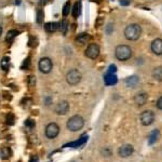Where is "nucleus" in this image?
Here are the masks:
<instances>
[{
	"instance_id": "obj_13",
	"label": "nucleus",
	"mask_w": 162,
	"mask_h": 162,
	"mask_svg": "<svg viewBox=\"0 0 162 162\" xmlns=\"http://www.w3.org/2000/svg\"><path fill=\"white\" fill-rule=\"evenodd\" d=\"M159 139H160V132H159V130L155 129V130H152L150 132L149 136H148V144L149 145H154V144H156L158 142Z\"/></svg>"
},
{
	"instance_id": "obj_30",
	"label": "nucleus",
	"mask_w": 162,
	"mask_h": 162,
	"mask_svg": "<svg viewBox=\"0 0 162 162\" xmlns=\"http://www.w3.org/2000/svg\"><path fill=\"white\" fill-rule=\"evenodd\" d=\"M6 123L8 124H13L14 123V118H13L12 115H9L8 118H6Z\"/></svg>"
},
{
	"instance_id": "obj_5",
	"label": "nucleus",
	"mask_w": 162,
	"mask_h": 162,
	"mask_svg": "<svg viewBox=\"0 0 162 162\" xmlns=\"http://www.w3.org/2000/svg\"><path fill=\"white\" fill-rule=\"evenodd\" d=\"M38 68L42 74H50L53 68V63L50 58H41L38 63Z\"/></svg>"
},
{
	"instance_id": "obj_27",
	"label": "nucleus",
	"mask_w": 162,
	"mask_h": 162,
	"mask_svg": "<svg viewBox=\"0 0 162 162\" xmlns=\"http://www.w3.org/2000/svg\"><path fill=\"white\" fill-rule=\"evenodd\" d=\"M117 71V66L116 65H110L108 67V74H115Z\"/></svg>"
},
{
	"instance_id": "obj_8",
	"label": "nucleus",
	"mask_w": 162,
	"mask_h": 162,
	"mask_svg": "<svg viewBox=\"0 0 162 162\" xmlns=\"http://www.w3.org/2000/svg\"><path fill=\"white\" fill-rule=\"evenodd\" d=\"M100 55V47L96 43H90L85 50V56L91 60H95Z\"/></svg>"
},
{
	"instance_id": "obj_2",
	"label": "nucleus",
	"mask_w": 162,
	"mask_h": 162,
	"mask_svg": "<svg viewBox=\"0 0 162 162\" xmlns=\"http://www.w3.org/2000/svg\"><path fill=\"white\" fill-rule=\"evenodd\" d=\"M132 49L126 45H120L116 48L115 56L119 61H128L132 58Z\"/></svg>"
},
{
	"instance_id": "obj_12",
	"label": "nucleus",
	"mask_w": 162,
	"mask_h": 162,
	"mask_svg": "<svg viewBox=\"0 0 162 162\" xmlns=\"http://www.w3.org/2000/svg\"><path fill=\"white\" fill-rule=\"evenodd\" d=\"M147 100H148V94L145 93V92H142V93H139L134 96V102L137 106H144L147 103Z\"/></svg>"
},
{
	"instance_id": "obj_32",
	"label": "nucleus",
	"mask_w": 162,
	"mask_h": 162,
	"mask_svg": "<svg viewBox=\"0 0 162 162\" xmlns=\"http://www.w3.org/2000/svg\"><path fill=\"white\" fill-rule=\"evenodd\" d=\"M25 124L27 126H29V128H32V126H35V122L32 121V120H26Z\"/></svg>"
},
{
	"instance_id": "obj_31",
	"label": "nucleus",
	"mask_w": 162,
	"mask_h": 162,
	"mask_svg": "<svg viewBox=\"0 0 162 162\" xmlns=\"http://www.w3.org/2000/svg\"><path fill=\"white\" fill-rule=\"evenodd\" d=\"M102 24H104V19H103V17H98L97 21H96V23H95L96 27H100Z\"/></svg>"
},
{
	"instance_id": "obj_35",
	"label": "nucleus",
	"mask_w": 162,
	"mask_h": 162,
	"mask_svg": "<svg viewBox=\"0 0 162 162\" xmlns=\"http://www.w3.org/2000/svg\"><path fill=\"white\" fill-rule=\"evenodd\" d=\"M29 162H39V159H38V157L37 156H34V157H32L30 158V160Z\"/></svg>"
},
{
	"instance_id": "obj_7",
	"label": "nucleus",
	"mask_w": 162,
	"mask_h": 162,
	"mask_svg": "<svg viewBox=\"0 0 162 162\" xmlns=\"http://www.w3.org/2000/svg\"><path fill=\"white\" fill-rule=\"evenodd\" d=\"M139 119H141V122H142L143 126H150V124L154 123L155 113H152L151 110H145V111H143V113H141Z\"/></svg>"
},
{
	"instance_id": "obj_26",
	"label": "nucleus",
	"mask_w": 162,
	"mask_h": 162,
	"mask_svg": "<svg viewBox=\"0 0 162 162\" xmlns=\"http://www.w3.org/2000/svg\"><path fill=\"white\" fill-rule=\"evenodd\" d=\"M43 21V12L42 10H38V13H37V23L41 24Z\"/></svg>"
},
{
	"instance_id": "obj_24",
	"label": "nucleus",
	"mask_w": 162,
	"mask_h": 162,
	"mask_svg": "<svg viewBox=\"0 0 162 162\" xmlns=\"http://www.w3.org/2000/svg\"><path fill=\"white\" fill-rule=\"evenodd\" d=\"M69 12H70V1H67L64 4V8H63V15L67 16L69 14Z\"/></svg>"
},
{
	"instance_id": "obj_28",
	"label": "nucleus",
	"mask_w": 162,
	"mask_h": 162,
	"mask_svg": "<svg viewBox=\"0 0 162 162\" xmlns=\"http://www.w3.org/2000/svg\"><path fill=\"white\" fill-rule=\"evenodd\" d=\"M102 154L104 155L105 157H109L111 155V151H110L109 148H104V149L102 150Z\"/></svg>"
},
{
	"instance_id": "obj_10",
	"label": "nucleus",
	"mask_w": 162,
	"mask_h": 162,
	"mask_svg": "<svg viewBox=\"0 0 162 162\" xmlns=\"http://www.w3.org/2000/svg\"><path fill=\"white\" fill-rule=\"evenodd\" d=\"M133 151H134L133 146L130 145V144H126V145H122L121 147L119 148L118 154H119V156L121 157V158H128V157H130L131 155L133 154Z\"/></svg>"
},
{
	"instance_id": "obj_17",
	"label": "nucleus",
	"mask_w": 162,
	"mask_h": 162,
	"mask_svg": "<svg viewBox=\"0 0 162 162\" xmlns=\"http://www.w3.org/2000/svg\"><path fill=\"white\" fill-rule=\"evenodd\" d=\"M139 82V78L136 76H131V77L126 78V84L129 87H136V85Z\"/></svg>"
},
{
	"instance_id": "obj_4",
	"label": "nucleus",
	"mask_w": 162,
	"mask_h": 162,
	"mask_svg": "<svg viewBox=\"0 0 162 162\" xmlns=\"http://www.w3.org/2000/svg\"><path fill=\"white\" fill-rule=\"evenodd\" d=\"M81 79H82V76L78 69H71L66 75V81L69 85H77Z\"/></svg>"
},
{
	"instance_id": "obj_29",
	"label": "nucleus",
	"mask_w": 162,
	"mask_h": 162,
	"mask_svg": "<svg viewBox=\"0 0 162 162\" xmlns=\"http://www.w3.org/2000/svg\"><path fill=\"white\" fill-rule=\"evenodd\" d=\"M156 106H157V108L158 109L162 110V96L158 98V100H157V103H156Z\"/></svg>"
},
{
	"instance_id": "obj_36",
	"label": "nucleus",
	"mask_w": 162,
	"mask_h": 162,
	"mask_svg": "<svg viewBox=\"0 0 162 162\" xmlns=\"http://www.w3.org/2000/svg\"><path fill=\"white\" fill-rule=\"evenodd\" d=\"M2 35V26H0V37H1Z\"/></svg>"
},
{
	"instance_id": "obj_22",
	"label": "nucleus",
	"mask_w": 162,
	"mask_h": 162,
	"mask_svg": "<svg viewBox=\"0 0 162 162\" xmlns=\"http://www.w3.org/2000/svg\"><path fill=\"white\" fill-rule=\"evenodd\" d=\"M80 6H81L80 2H76V3L74 4V6H73V16L75 17V19H77V17L79 16V14H80Z\"/></svg>"
},
{
	"instance_id": "obj_9",
	"label": "nucleus",
	"mask_w": 162,
	"mask_h": 162,
	"mask_svg": "<svg viewBox=\"0 0 162 162\" xmlns=\"http://www.w3.org/2000/svg\"><path fill=\"white\" fill-rule=\"evenodd\" d=\"M69 111V103L67 100H61L56 104L55 106V113L60 116L66 115Z\"/></svg>"
},
{
	"instance_id": "obj_23",
	"label": "nucleus",
	"mask_w": 162,
	"mask_h": 162,
	"mask_svg": "<svg viewBox=\"0 0 162 162\" xmlns=\"http://www.w3.org/2000/svg\"><path fill=\"white\" fill-rule=\"evenodd\" d=\"M1 157L2 159H9L11 157V149L9 147H3L1 149Z\"/></svg>"
},
{
	"instance_id": "obj_1",
	"label": "nucleus",
	"mask_w": 162,
	"mask_h": 162,
	"mask_svg": "<svg viewBox=\"0 0 162 162\" xmlns=\"http://www.w3.org/2000/svg\"><path fill=\"white\" fill-rule=\"evenodd\" d=\"M123 34L129 41H136L142 35V27L139 24H130L126 27Z\"/></svg>"
},
{
	"instance_id": "obj_25",
	"label": "nucleus",
	"mask_w": 162,
	"mask_h": 162,
	"mask_svg": "<svg viewBox=\"0 0 162 162\" xmlns=\"http://www.w3.org/2000/svg\"><path fill=\"white\" fill-rule=\"evenodd\" d=\"M61 30H62V34L63 35H66L67 32V29H68V22L66 21V19H64V21L61 23Z\"/></svg>"
},
{
	"instance_id": "obj_33",
	"label": "nucleus",
	"mask_w": 162,
	"mask_h": 162,
	"mask_svg": "<svg viewBox=\"0 0 162 162\" xmlns=\"http://www.w3.org/2000/svg\"><path fill=\"white\" fill-rule=\"evenodd\" d=\"M131 3V0H120V4L121 6H129Z\"/></svg>"
},
{
	"instance_id": "obj_14",
	"label": "nucleus",
	"mask_w": 162,
	"mask_h": 162,
	"mask_svg": "<svg viewBox=\"0 0 162 162\" xmlns=\"http://www.w3.org/2000/svg\"><path fill=\"white\" fill-rule=\"evenodd\" d=\"M87 141V135H83V136H81L78 141L73 142V143H69V144H67V145H65V147L78 148V147H80L81 145H83V144H84Z\"/></svg>"
},
{
	"instance_id": "obj_18",
	"label": "nucleus",
	"mask_w": 162,
	"mask_h": 162,
	"mask_svg": "<svg viewBox=\"0 0 162 162\" xmlns=\"http://www.w3.org/2000/svg\"><path fill=\"white\" fill-rule=\"evenodd\" d=\"M90 40V35L87 32H82V34L78 35L77 38H76V42L80 43V45H84V43L89 42Z\"/></svg>"
},
{
	"instance_id": "obj_15",
	"label": "nucleus",
	"mask_w": 162,
	"mask_h": 162,
	"mask_svg": "<svg viewBox=\"0 0 162 162\" xmlns=\"http://www.w3.org/2000/svg\"><path fill=\"white\" fill-rule=\"evenodd\" d=\"M104 81L107 85H115L118 82V78L115 74H107L104 77Z\"/></svg>"
},
{
	"instance_id": "obj_6",
	"label": "nucleus",
	"mask_w": 162,
	"mask_h": 162,
	"mask_svg": "<svg viewBox=\"0 0 162 162\" xmlns=\"http://www.w3.org/2000/svg\"><path fill=\"white\" fill-rule=\"evenodd\" d=\"M45 136L50 139H53L60 134V126L55 123V122H51L45 126Z\"/></svg>"
},
{
	"instance_id": "obj_34",
	"label": "nucleus",
	"mask_w": 162,
	"mask_h": 162,
	"mask_svg": "<svg viewBox=\"0 0 162 162\" xmlns=\"http://www.w3.org/2000/svg\"><path fill=\"white\" fill-rule=\"evenodd\" d=\"M35 83H36V77H34V76L29 77V84L30 85H34Z\"/></svg>"
},
{
	"instance_id": "obj_11",
	"label": "nucleus",
	"mask_w": 162,
	"mask_h": 162,
	"mask_svg": "<svg viewBox=\"0 0 162 162\" xmlns=\"http://www.w3.org/2000/svg\"><path fill=\"white\" fill-rule=\"evenodd\" d=\"M151 51L154 54L156 55H162V39L161 38H157L155 39L151 42Z\"/></svg>"
},
{
	"instance_id": "obj_20",
	"label": "nucleus",
	"mask_w": 162,
	"mask_h": 162,
	"mask_svg": "<svg viewBox=\"0 0 162 162\" xmlns=\"http://www.w3.org/2000/svg\"><path fill=\"white\" fill-rule=\"evenodd\" d=\"M152 77L155 80L162 81V66H158L152 70Z\"/></svg>"
},
{
	"instance_id": "obj_3",
	"label": "nucleus",
	"mask_w": 162,
	"mask_h": 162,
	"mask_svg": "<svg viewBox=\"0 0 162 162\" xmlns=\"http://www.w3.org/2000/svg\"><path fill=\"white\" fill-rule=\"evenodd\" d=\"M83 126H84V119L79 115H75L70 117L66 124L67 129L70 132H78L83 128Z\"/></svg>"
},
{
	"instance_id": "obj_19",
	"label": "nucleus",
	"mask_w": 162,
	"mask_h": 162,
	"mask_svg": "<svg viewBox=\"0 0 162 162\" xmlns=\"http://www.w3.org/2000/svg\"><path fill=\"white\" fill-rule=\"evenodd\" d=\"M0 67L3 71H8L10 68V58L8 56H4L2 58V60L0 61Z\"/></svg>"
},
{
	"instance_id": "obj_21",
	"label": "nucleus",
	"mask_w": 162,
	"mask_h": 162,
	"mask_svg": "<svg viewBox=\"0 0 162 162\" xmlns=\"http://www.w3.org/2000/svg\"><path fill=\"white\" fill-rule=\"evenodd\" d=\"M19 34V32H17V30H10V32H8V34H6V40L8 41V42H12V41L14 40V38Z\"/></svg>"
},
{
	"instance_id": "obj_16",
	"label": "nucleus",
	"mask_w": 162,
	"mask_h": 162,
	"mask_svg": "<svg viewBox=\"0 0 162 162\" xmlns=\"http://www.w3.org/2000/svg\"><path fill=\"white\" fill-rule=\"evenodd\" d=\"M61 27V24L56 23V22H49L45 25V29L48 32H55L58 28Z\"/></svg>"
}]
</instances>
